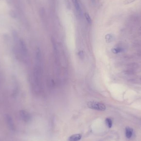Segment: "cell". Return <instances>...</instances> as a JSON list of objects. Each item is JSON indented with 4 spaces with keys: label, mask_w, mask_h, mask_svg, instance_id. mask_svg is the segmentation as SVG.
<instances>
[{
    "label": "cell",
    "mask_w": 141,
    "mask_h": 141,
    "mask_svg": "<svg viewBox=\"0 0 141 141\" xmlns=\"http://www.w3.org/2000/svg\"><path fill=\"white\" fill-rule=\"evenodd\" d=\"M133 129L129 127H126L125 128V135L127 138L130 139L133 135Z\"/></svg>",
    "instance_id": "cell-7"
},
{
    "label": "cell",
    "mask_w": 141,
    "mask_h": 141,
    "mask_svg": "<svg viewBox=\"0 0 141 141\" xmlns=\"http://www.w3.org/2000/svg\"><path fill=\"white\" fill-rule=\"evenodd\" d=\"M106 39L107 42H111L112 41L113 39V36L111 34H107L106 36Z\"/></svg>",
    "instance_id": "cell-12"
},
{
    "label": "cell",
    "mask_w": 141,
    "mask_h": 141,
    "mask_svg": "<svg viewBox=\"0 0 141 141\" xmlns=\"http://www.w3.org/2000/svg\"><path fill=\"white\" fill-rule=\"evenodd\" d=\"M135 0H125L123 2V4L124 5H127L128 4H130L131 3H133Z\"/></svg>",
    "instance_id": "cell-13"
},
{
    "label": "cell",
    "mask_w": 141,
    "mask_h": 141,
    "mask_svg": "<svg viewBox=\"0 0 141 141\" xmlns=\"http://www.w3.org/2000/svg\"><path fill=\"white\" fill-rule=\"evenodd\" d=\"M87 106L89 108L97 111H104L106 108L104 104L96 101H89L87 104Z\"/></svg>",
    "instance_id": "cell-1"
},
{
    "label": "cell",
    "mask_w": 141,
    "mask_h": 141,
    "mask_svg": "<svg viewBox=\"0 0 141 141\" xmlns=\"http://www.w3.org/2000/svg\"><path fill=\"white\" fill-rule=\"evenodd\" d=\"M79 55L80 57H81V58L83 56V52L82 51L80 52H79Z\"/></svg>",
    "instance_id": "cell-14"
},
{
    "label": "cell",
    "mask_w": 141,
    "mask_h": 141,
    "mask_svg": "<svg viewBox=\"0 0 141 141\" xmlns=\"http://www.w3.org/2000/svg\"><path fill=\"white\" fill-rule=\"evenodd\" d=\"M105 123L106 125H107V127L111 128V127H112L113 125L112 121L111 120V119L110 118H107L105 120Z\"/></svg>",
    "instance_id": "cell-9"
},
{
    "label": "cell",
    "mask_w": 141,
    "mask_h": 141,
    "mask_svg": "<svg viewBox=\"0 0 141 141\" xmlns=\"http://www.w3.org/2000/svg\"><path fill=\"white\" fill-rule=\"evenodd\" d=\"M85 18L86 19L87 22H88V23L89 24H91L92 23V19L90 17V16L89 15V14L88 13H85Z\"/></svg>",
    "instance_id": "cell-11"
},
{
    "label": "cell",
    "mask_w": 141,
    "mask_h": 141,
    "mask_svg": "<svg viewBox=\"0 0 141 141\" xmlns=\"http://www.w3.org/2000/svg\"><path fill=\"white\" fill-rule=\"evenodd\" d=\"M123 51V48L120 47H116L113 48L112 50V51L114 53L117 54Z\"/></svg>",
    "instance_id": "cell-10"
},
{
    "label": "cell",
    "mask_w": 141,
    "mask_h": 141,
    "mask_svg": "<svg viewBox=\"0 0 141 141\" xmlns=\"http://www.w3.org/2000/svg\"><path fill=\"white\" fill-rule=\"evenodd\" d=\"M91 1H92L93 3H95V0H91Z\"/></svg>",
    "instance_id": "cell-15"
},
{
    "label": "cell",
    "mask_w": 141,
    "mask_h": 141,
    "mask_svg": "<svg viewBox=\"0 0 141 141\" xmlns=\"http://www.w3.org/2000/svg\"><path fill=\"white\" fill-rule=\"evenodd\" d=\"M12 82L13 84V89L12 91V95L13 97H15L18 95L19 92V85L18 81L17 80L15 77H12Z\"/></svg>",
    "instance_id": "cell-3"
},
{
    "label": "cell",
    "mask_w": 141,
    "mask_h": 141,
    "mask_svg": "<svg viewBox=\"0 0 141 141\" xmlns=\"http://www.w3.org/2000/svg\"><path fill=\"white\" fill-rule=\"evenodd\" d=\"M82 138V135L80 134H76L71 136L68 139L69 141H78Z\"/></svg>",
    "instance_id": "cell-6"
},
{
    "label": "cell",
    "mask_w": 141,
    "mask_h": 141,
    "mask_svg": "<svg viewBox=\"0 0 141 141\" xmlns=\"http://www.w3.org/2000/svg\"><path fill=\"white\" fill-rule=\"evenodd\" d=\"M19 48L21 58H26L28 54V50L26 43L23 39L19 40Z\"/></svg>",
    "instance_id": "cell-2"
},
{
    "label": "cell",
    "mask_w": 141,
    "mask_h": 141,
    "mask_svg": "<svg viewBox=\"0 0 141 141\" xmlns=\"http://www.w3.org/2000/svg\"><path fill=\"white\" fill-rule=\"evenodd\" d=\"M19 114L22 120L25 122H29L30 121L31 116L27 111L22 110L19 112Z\"/></svg>",
    "instance_id": "cell-4"
},
{
    "label": "cell",
    "mask_w": 141,
    "mask_h": 141,
    "mask_svg": "<svg viewBox=\"0 0 141 141\" xmlns=\"http://www.w3.org/2000/svg\"><path fill=\"white\" fill-rule=\"evenodd\" d=\"M72 1L77 10L78 12H80L81 10V6H80V4L78 3V0H72Z\"/></svg>",
    "instance_id": "cell-8"
},
{
    "label": "cell",
    "mask_w": 141,
    "mask_h": 141,
    "mask_svg": "<svg viewBox=\"0 0 141 141\" xmlns=\"http://www.w3.org/2000/svg\"><path fill=\"white\" fill-rule=\"evenodd\" d=\"M6 121L8 123V127L12 131H14L15 130V127L14 124V122L12 120V118L10 115H7L6 117Z\"/></svg>",
    "instance_id": "cell-5"
}]
</instances>
